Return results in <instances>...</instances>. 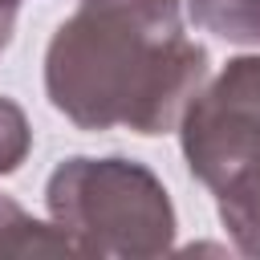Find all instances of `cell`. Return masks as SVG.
<instances>
[{"label":"cell","instance_id":"obj_1","mask_svg":"<svg viewBox=\"0 0 260 260\" xmlns=\"http://www.w3.org/2000/svg\"><path fill=\"white\" fill-rule=\"evenodd\" d=\"M207 81V49L183 28V0H81L45 49V98L77 130H179Z\"/></svg>","mask_w":260,"mask_h":260},{"label":"cell","instance_id":"obj_2","mask_svg":"<svg viewBox=\"0 0 260 260\" xmlns=\"http://www.w3.org/2000/svg\"><path fill=\"white\" fill-rule=\"evenodd\" d=\"M45 207L77 256L150 260L171 252L179 232L162 179L122 154L61 158L45 183Z\"/></svg>","mask_w":260,"mask_h":260},{"label":"cell","instance_id":"obj_3","mask_svg":"<svg viewBox=\"0 0 260 260\" xmlns=\"http://www.w3.org/2000/svg\"><path fill=\"white\" fill-rule=\"evenodd\" d=\"M179 150L207 191L260 150V53L232 57L179 118Z\"/></svg>","mask_w":260,"mask_h":260},{"label":"cell","instance_id":"obj_4","mask_svg":"<svg viewBox=\"0 0 260 260\" xmlns=\"http://www.w3.org/2000/svg\"><path fill=\"white\" fill-rule=\"evenodd\" d=\"M211 195H215L219 223L228 228L236 252L260 260V150L248 162H240Z\"/></svg>","mask_w":260,"mask_h":260},{"label":"cell","instance_id":"obj_5","mask_svg":"<svg viewBox=\"0 0 260 260\" xmlns=\"http://www.w3.org/2000/svg\"><path fill=\"white\" fill-rule=\"evenodd\" d=\"M45 252H73L69 236L57 223L32 219L16 199L0 195V256H45Z\"/></svg>","mask_w":260,"mask_h":260},{"label":"cell","instance_id":"obj_6","mask_svg":"<svg viewBox=\"0 0 260 260\" xmlns=\"http://www.w3.org/2000/svg\"><path fill=\"white\" fill-rule=\"evenodd\" d=\"M187 12L228 45H260V0H187Z\"/></svg>","mask_w":260,"mask_h":260},{"label":"cell","instance_id":"obj_7","mask_svg":"<svg viewBox=\"0 0 260 260\" xmlns=\"http://www.w3.org/2000/svg\"><path fill=\"white\" fill-rule=\"evenodd\" d=\"M28 150H32V126H28L24 110L0 93V175L20 171Z\"/></svg>","mask_w":260,"mask_h":260},{"label":"cell","instance_id":"obj_8","mask_svg":"<svg viewBox=\"0 0 260 260\" xmlns=\"http://www.w3.org/2000/svg\"><path fill=\"white\" fill-rule=\"evenodd\" d=\"M16 12H20V0H0V53L12 45V32H16Z\"/></svg>","mask_w":260,"mask_h":260}]
</instances>
